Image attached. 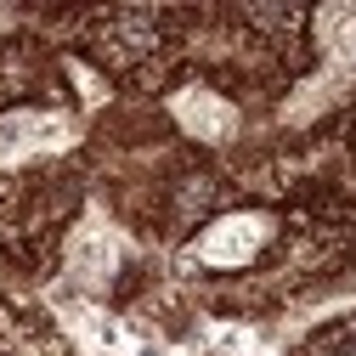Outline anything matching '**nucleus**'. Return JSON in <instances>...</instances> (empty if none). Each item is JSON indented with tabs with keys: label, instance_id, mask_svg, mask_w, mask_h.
<instances>
[{
	"label": "nucleus",
	"instance_id": "1",
	"mask_svg": "<svg viewBox=\"0 0 356 356\" xmlns=\"http://www.w3.org/2000/svg\"><path fill=\"white\" fill-rule=\"evenodd\" d=\"M266 238H272V215H227L198 238L193 254L204 266H243V260H254V249Z\"/></svg>",
	"mask_w": 356,
	"mask_h": 356
},
{
	"label": "nucleus",
	"instance_id": "4",
	"mask_svg": "<svg viewBox=\"0 0 356 356\" xmlns=\"http://www.w3.org/2000/svg\"><path fill=\"white\" fill-rule=\"evenodd\" d=\"M175 119H181L193 136H209V142H227L232 124H238V113L220 97H209V91H181L175 97Z\"/></svg>",
	"mask_w": 356,
	"mask_h": 356
},
{
	"label": "nucleus",
	"instance_id": "3",
	"mask_svg": "<svg viewBox=\"0 0 356 356\" xmlns=\"http://www.w3.org/2000/svg\"><path fill=\"white\" fill-rule=\"evenodd\" d=\"M119 232L108 227L102 215H91L85 227L74 232V243H68V272L74 277H85V283H108L113 277V266H119Z\"/></svg>",
	"mask_w": 356,
	"mask_h": 356
},
{
	"label": "nucleus",
	"instance_id": "2",
	"mask_svg": "<svg viewBox=\"0 0 356 356\" xmlns=\"http://www.w3.org/2000/svg\"><path fill=\"white\" fill-rule=\"evenodd\" d=\"M68 136H74V124L57 113H12V119H0V164L29 159V153H51Z\"/></svg>",
	"mask_w": 356,
	"mask_h": 356
}]
</instances>
